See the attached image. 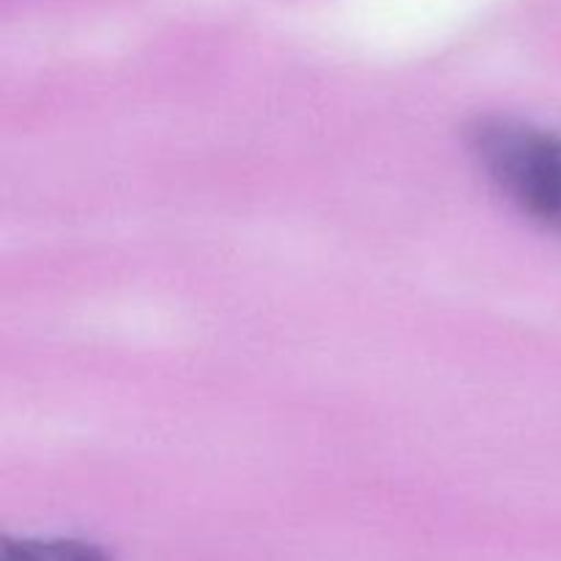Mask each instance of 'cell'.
Instances as JSON below:
<instances>
[{"mask_svg":"<svg viewBox=\"0 0 561 561\" xmlns=\"http://www.w3.org/2000/svg\"><path fill=\"white\" fill-rule=\"evenodd\" d=\"M469 148L504 201L561 236V131L482 118L471 126Z\"/></svg>","mask_w":561,"mask_h":561,"instance_id":"cell-1","label":"cell"},{"mask_svg":"<svg viewBox=\"0 0 561 561\" xmlns=\"http://www.w3.org/2000/svg\"><path fill=\"white\" fill-rule=\"evenodd\" d=\"M0 561H110L102 548L80 540H3Z\"/></svg>","mask_w":561,"mask_h":561,"instance_id":"cell-2","label":"cell"}]
</instances>
